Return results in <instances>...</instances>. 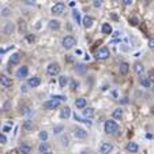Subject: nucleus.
<instances>
[{
  "mask_svg": "<svg viewBox=\"0 0 154 154\" xmlns=\"http://www.w3.org/2000/svg\"><path fill=\"white\" fill-rule=\"evenodd\" d=\"M104 130L106 134L113 135V134H116V132L119 131V124L116 122H113V120H108V122H105Z\"/></svg>",
  "mask_w": 154,
  "mask_h": 154,
  "instance_id": "nucleus-1",
  "label": "nucleus"
},
{
  "mask_svg": "<svg viewBox=\"0 0 154 154\" xmlns=\"http://www.w3.org/2000/svg\"><path fill=\"white\" fill-rule=\"evenodd\" d=\"M61 45H63L66 49H71V48H74V46L77 45V40H75L73 36H66L63 38V41H61Z\"/></svg>",
  "mask_w": 154,
  "mask_h": 154,
  "instance_id": "nucleus-2",
  "label": "nucleus"
},
{
  "mask_svg": "<svg viewBox=\"0 0 154 154\" xmlns=\"http://www.w3.org/2000/svg\"><path fill=\"white\" fill-rule=\"evenodd\" d=\"M109 55H110V52H109L108 48H106V46H102V48H100V49L95 52V59L105 60L109 57Z\"/></svg>",
  "mask_w": 154,
  "mask_h": 154,
  "instance_id": "nucleus-3",
  "label": "nucleus"
},
{
  "mask_svg": "<svg viewBox=\"0 0 154 154\" xmlns=\"http://www.w3.org/2000/svg\"><path fill=\"white\" fill-rule=\"evenodd\" d=\"M46 73H48V75H50V77H56V75L60 73V66L57 63H50L49 66H48V68H46Z\"/></svg>",
  "mask_w": 154,
  "mask_h": 154,
  "instance_id": "nucleus-4",
  "label": "nucleus"
},
{
  "mask_svg": "<svg viewBox=\"0 0 154 154\" xmlns=\"http://www.w3.org/2000/svg\"><path fill=\"white\" fill-rule=\"evenodd\" d=\"M60 105V101L59 100H55V98H52V100H48L46 102H44V108L48 109V110H53V109L59 108Z\"/></svg>",
  "mask_w": 154,
  "mask_h": 154,
  "instance_id": "nucleus-5",
  "label": "nucleus"
},
{
  "mask_svg": "<svg viewBox=\"0 0 154 154\" xmlns=\"http://www.w3.org/2000/svg\"><path fill=\"white\" fill-rule=\"evenodd\" d=\"M64 8H66V6H64V3H56V4L52 7V14H56V15H60V14L64 12Z\"/></svg>",
  "mask_w": 154,
  "mask_h": 154,
  "instance_id": "nucleus-6",
  "label": "nucleus"
},
{
  "mask_svg": "<svg viewBox=\"0 0 154 154\" xmlns=\"http://www.w3.org/2000/svg\"><path fill=\"white\" fill-rule=\"evenodd\" d=\"M0 85H3L4 87H11L12 86V79L7 75H0Z\"/></svg>",
  "mask_w": 154,
  "mask_h": 154,
  "instance_id": "nucleus-7",
  "label": "nucleus"
},
{
  "mask_svg": "<svg viewBox=\"0 0 154 154\" xmlns=\"http://www.w3.org/2000/svg\"><path fill=\"white\" fill-rule=\"evenodd\" d=\"M112 150H113V145H112V143H108V142H104V143L101 145L100 151H101V154H109Z\"/></svg>",
  "mask_w": 154,
  "mask_h": 154,
  "instance_id": "nucleus-8",
  "label": "nucleus"
},
{
  "mask_svg": "<svg viewBox=\"0 0 154 154\" xmlns=\"http://www.w3.org/2000/svg\"><path fill=\"white\" fill-rule=\"evenodd\" d=\"M74 135L78 139H85V138H87V132L83 128H75L74 130Z\"/></svg>",
  "mask_w": 154,
  "mask_h": 154,
  "instance_id": "nucleus-9",
  "label": "nucleus"
},
{
  "mask_svg": "<svg viewBox=\"0 0 154 154\" xmlns=\"http://www.w3.org/2000/svg\"><path fill=\"white\" fill-rule=\"evenodd\" d=\"M19 61H21V55L12 53L11 57H10V60H8V64L10 66H17V64H19Z\"/></svg>",
  "mask_w": 154,
  "mask_h": 154,
  "instance_id": "nucleus-10",
  "label": "nucleus"
},
{
  "mask_svg": "<svg viewBox=\"0 0 154 154\" xmlns=\"http://www.w3.org/2000/svg\"><path fill=\"white\" fill-rule=\"evenodd\" d=\"M29 75V68L26 66H22V67H19V70L17 71V77L18 78H26Z\"/></svg>",
  "mask_w": 154,
  "mask_h": 154,
  "instance_id": "nucleus-11",
  "label": "nucleus"
},
{
  "mask_svg": "<svg viewBox=\"0 0 154 154\" xmlns=\"http://www.w3.org/2000/svg\"><path fill=\"white\" fill-rule=\"evenodd\" d=\"M27 85L30 87H37L41 85V78L40 77H33L29 79V82H27Z\"/></svg>",
  "mask_w": 154,
  "mask_h": 154,
  "instance_id": "nucleus-12",
  "label": "nucleus"
},
{
  "mask_svg": "<svg viewBox=\"0 0 154 154\" xmlns=\"http://www.w3.org/2000/svg\"><path fill=\"white\" fill-rule=\"evenodd\" d=\"M134 71H135L136 75H142L143 71H145V66L142 63H139V61H136V63L134 64Z\"/></svg>",
  "mask_w": 154,
  "mask_h": 154,
  "instance_id": "nucleus-13",
  "label": "nucleus"
},
{
  "mask_svg": "<svg viewBox=\"0 0 154 154\" xmlns=\"http://www.w3.org/2000/svg\"><path fill=\"white\" fill-rule=\"evenodd\" d=\"M93 22H94V19L91 18V17H89V15H86L85 18L82 19V23H83V26L86 27V29H90L93 26Z\"/></svg>",
  "mask_w": 154,
  "mask_h": 154,
  "instance_id": "nucleus-14",
  "label": "nucleus"
},
{
  "mask_svg": "<svg viewBox=\"0 0 154 154\" xmlns=\"http://www.w3.org/2000/svg\"><path fill=\"white\" fill-rule=\"evenodd\" d=\"M86 104H87V100L86 98H83V97H81V98H77L75 100V106L79 109H83L86 108Z\"/></svg>",
  "mask_w": 154,
  "mask_h": 154,
  "instance_id": "nucleus-15",
  "label": "nucleus"
},
{
  "mask_svg": "<svg viewBox=\"0 0 154 154\" xmlns=\"http://www.w3.org/2000/svg\"><path fill=\"white\" fill-rule=\"evenodd\" d=\"M119 71L122 75H127L128 71H130V64L128 63H122L120 64V67H119Z\"/></svg>",
  "mask_w": 154,
  "mask_h": 154,
  "instance_id": "nucleus-16",
  "label": "nucleus"
},
{
  "mask_svg": "<svg viewBox=\"0 0 154 154\" xmlns=\"http://www.w3.org/2000/svg\"><path fill=\"white\" fill-rule=\"evenodd\" d=\"M48 26H49L50 30H59L60 29V22L59 21H56V19H52V21H49Z\"/></svg>",
  "mask_w": 154,
  "mask_h": 154,
  "instance_id": "nucleus-17",
  "label": "nucleus"
},
{
  "mask_svg": "<svg viewBox=\"0 0 154 154\" xmlns=\"http://www.w3.org/2000/svg\"><path fill=\"white\" fill-rule=\"evenodd\" d=\"M70 115H71V109L68 108V106H64V108L60 110V117L61 119H68Z\"/></svg>",
  "mask_w": 154,
  "mask_h": 154,
  "instance_id": "nucleus-18",
  "label": "nucleus"
},
{
  "mask_svg": "<svg viewBox=\"0 0 154 154\" xmlns=\"http://www.w3.org/2000/svg\"><path fill=\"white\" fill-rule=\"evenodd\" d=\"M127 150L130 151V153H136L138 150H139V146L136 145L135 142H130L127 145Z\"/></svg>",
  "mask_w": 154,
  "mask_h": 154,
  "instance_id": "nucleus-19",
  "label": "nucleus"
},
{
  "mask_svg": "<svg viewBox=\"0 0 154 154\" xmlns=\"http://www.w3.org/2000/svg\"><path fill=\"white\" fill-rule=\"evenodd\" d=\"M83 109H85V110H83V116H85L86 119H90V117L94 116V109L93 108L89 106V108H83Z\"/></svg>",
  "mask_w": 154,
  "mask_h": 154,
  "instance_id": "nucleus-20",
  "label": "nucleus"
},
{
  "mask_svg": "<svg viewBox=\"0 0 154 154\" xmlns=\"http://www.w3.org/2000/svg\"><path fill=\"white\" fill-rule=\"evenodd\" d=\"M14 30H15V25H14V23H7L4 27V34H7V36H8V34H12Z\"/></svg>",
  "mask_w": 154,
  "mask_h": 154,
  "instance_id": "nucleus-21",
  "label": "nucleus"
},
{
  "mask_svg": "<svg viewBox=\"0 0 154 154\" xmlns=\"http://www.w3.org/2000/svg\"><path fill=\"white\" fill-rule=\"evenodd\" d=\"M101 30H102V33H104V34H112V26H110L109 23H102Z\"/></svg>",
  "mask_w": 154,
  "mask_h": 154,
  "instance_id": "nucleus-22",
  "label": "nucleus"
},
{
  "mask_svg": "<svg viewBox=\"0 0 154 154\" xmlns=\"http://www.w3.org/2000/svg\"><path fill=\"white\" fill-rule=\"evenodd\" d=\"M38 151H40L41 154L46 153V151H49V145L48 143H45V142H42L40 146H38Z\"/></svg>",
  "mask_w": 154,
  "mask_h": 154,
  "instance_id": "nucleus-23",
  "label": "nucleus"
},
{
  "mask_svg": "<svg viewBox=\"0 0 154 154\" xmlns=\"http://www.w3.org/2000/svg\"><path fill=\"white\" fill-rule=\"evenodd\" d=\"M112 116H113L115 119H122V116H123V110H122V108L115 109L113 112H112Z\"/></svg>",
  "mask_w": 154,
  "mask_h": 154,
  "instance_id": "nucleus-24",
  "label": "nucleus"
},
{
  "mask_svg": "<svg viewBox=\"0 0 154 154\" xmlns=\"http://www.w3.org/2000/svg\"><path fill=\"white\" fill-rule=\"evenodd\" d=\"M74 119H75V120H77V122H81V123H86V124H91V122H90V119H82L81 116H78L77 113L74 115Z\"/></svg>",
  "mask_w": 154,
  "mask_h": 154,
  "instance_id": "nucleus-25",
  "label": "nucleus"
},
{
  "mask_svg": "<svg viewBox=\"0 0 154 154\" xmlns=\"http://www.w3.org/2000/svg\"><path fill=\"white\" fill-rule=\"evenodd\" d=\"M59 81H60V86L61 87H66L68 85V77H66V75H61L59 78Z\"/></svg>",
  "mask_w": 154,
  "mask_h": 154,
  "instance_id": "nucleus-26",
  "label": "nucleus"
},
{
  "mask_svg": "<svg viewBox=\"0 0 154 154\" xmlns=\"http://www.w3.org/2000/svg\"><path fill=\"white\" fill-rule=\"evenodd\" d=\"M30 146L29 145H22L21 146V149H19V151H21V154H29L30 153Z\"/></svg>",
  "mask_w": 154,
  "mask_h": 154,
  "instance_id": "nucleus-27",
  "label": "nucleus"
},
{
  "mask_svg": "<svg viewBox=\"0 0 154 154\" xmlns=\"http://www.w3.org/2000/svg\"><path fill=\"white\" fill-rule=\"evenodd\" d=\"M73 17H74V19L77 21V23H81V22H82V19H81V14H79V11L74 10V11H73Z\"/></svg>",
  "mask_w": 154,
  "mask_h": 154,
  "instance_id": "nucleus-28",
  "label": "nucleus"
},
{
  "mask_svg": "<svg viewBox=\"0 0 154 154\" xmlns=\"http://www.w3.org/2000/svg\"><path fill=\"white\" fill-rule=\"evenodd\" d=\"M141 85L145 87H150L151 86V82L149 81V78H142L141 79Z\"/></svg>",
  "mask_w": 154,
  "mask_h": 154,
  "instance_id": "nucleus-29",
  "label": "nucleus"
},
{
  "mask_svg": "<svg viewBox=\"0 0 154 154\" xmlns=\"http://www.w3.org/2000/svg\"><path fill=\"white\" fill-rule=\"evenodd\" d=\"M23 127H25V130H27V131H30V130H33V122H30V120H27V122H25V124H23Z\"/></svg>",
  "mask_w": 154,
  "mask_h": 154,
  "instance_id": "nucleus-30",
  "label": "nucleus"
},
{
  "mask_svg": "<svg viewBox=\"0 0 154 154\" xmlns=\"http://www.w3.org/2000/svg\"><path fill=\"white\" fill-rule=\"evenodd\" d=\"M38 136H40V139L42 142H45L46 139H48V132H46V131H41L40 134H38Z\"/></svg>",
  "mask_w": 154,
  "mask_h": 154,
  "instance_id": "nucleus-31",
  "label": "nucleus"
},
{
  "mask_svg": "<svg viewBox=\"0 0 154 154\" xmlns=\"http://www.w3.org/2000/svg\"><path fill=\"white\" fill-rule=\"evenodd\" d=\"M75 71H78V73L83 74L85 71H86V68H85V66H83V64H78L77 67H75Z\"/></svg>",
  "mask_w": 154,
  "mask_h": 154,
  "instance_id": "nucleus-32",
  "label": "nucleus"
},
{
  "mask_svg": "<svg viewBox=\"0 0 154 154\" xmlns=\"http://www.w3.org/2000/svg\"><path fill=\"white\" fill-rule=\"evenodd\" d=\"M78 86H79V82H78V81H71V85H70L71 90H77Z\"/></svg>",
  "mask_w": 154,
  "mask_h": 154,
  "instance_id": "nucleus-33",
  "label": "nucleus"
},
{
  "mask_svg": "<svg viewBox=\"0 0 154 154\" xmlns=\"http://www.w3.org/2000/svg\"><path fill=\"white\" fill-rule=\"evenodd\" d=\"M26 40L29 41V42H34V41H36V37L33 36V34H26Z\"/></svg>",
  "mask_w": 154,
  "mask_h": 154,
  "instance_id": "nucleus-34",
  "label": "nucleus"
},
{
  "mask_svg": "<svg viewBox=\"0 0 154 154\" xmlns=\"http://www.w3.org/2000/svg\"><path fill=\"white\" fill-rule=\"evenodd\" d=\"M102 1H104V0H94L93 6H94L95 8H98V7H101V6H102Z\"/></svg>",
  "mask_w": 154,
  "mask_h": 154,
  "instance_id": "nucleus-35",
  "label": "nucleus"
},
{
  "mask_svg": "<svg viewBox=\"0 0 154 154\" xmlns=\"http://www.w3.org/2000/svg\"><path fill=\"white\" fill-rule=\"evenodd\" d=\"M138 22H139V21H138V18H136V17L130 18V23H131V25H134V26H136V25H138Z\"/></svg>",
  "mask_w": 154,
  "mask_h": 154,
  "instance_id": "nucleus-36",
  "label": "nucleus"
},
{
  "mask_svg": "<svg viewBox=\"0 0 154 154\" xmlns=\"http://www.w3.org/2000/svg\"><path fill=\"white\" fill-rule=\"evenodd\" d=\"M10 12H11V10H10V8H3V11H1V15H3V17H8Z\"/></svg>",
  "mask_w": 154,
  "mask_h": 154,
  "instance_id": "nucleus-37",
  "label": "nucleus"
},
{
  "mask_svg": "<svg viewBox=\"0 0 154 154\" xmlns=\"http://www.w3.org/2000/svg\"><path fill=\"white\" fill-rule=\"evenodd\" d=\"M0 143H7V138H6V135H3V134H0Z\"/></svg>",
  "mask_w": 154,
  "mask_h": 154,
  "instance_id": "nucleus-38",
  "label": "nucleus"
},
{
  "mask_svg": "<svg viewBox=\"0 0 154 154\" xmlns=\"http://www.w3.org/2000/svg\"><path fill=\"white\" fill-rule=\"evenodd\" d=\"M52 98H55V100H59V101L67 100V98H66V97H63V95H52Z\"/></svg>",
  "mask_w": 154,
  "mask_h": 154,
  "instance_id": "nucleus-39",
  "label": "nucleus"
},
{
  "mask_svg": "<svg viewBox=\"0 0 154 154\" xmlns=\"http://www.w3.org/2000/svg\"><path fill=\"white\" fill-rule=\"evenodd\" d=\"M60 131H63V126H57V127H55V134H59Z\"/></svg>",
  "mask_w": 154,
  "mask_h": 154,
  "instance_id": "nucleus-40",
  "label": "nucleus"
},
{
  "mask_svg": "<svg viewBox=\"0 0 154 154\" xmlns=\"http://www.w3.org/2000/svg\"><path fill=\"white\" fill-rule=\"evenodd\" d=\"M149 46L151 48V49H154V37H151L149 40Z\"/></svg>",
  "mask_w": 154,
  "mask_h": 154,
  "instance_id": "nucleus-41",
  "label": "nucleus"
},
{
  "mask_svg": "<svg viewBox=\"0 0 154 154\" xmlns=\"http://www.w3.org/2000/svg\"><path fill=\"white\" fill-rule=\"evenodd\" d=\"M149 81L150 82L154 81V71H150V74H149Z\"/></svg>",
  "mask_w": 154,
  "mask_h": 154,
  "instance_id": "nucleus-42",
  "label": "nucleus"
},
{
  "mask_svg": "<svg viewBox=\"0 0 154 154\" xmlns=\"http://www.w3.org/2000/svg\"><path fill=\"white\" fill-rule=\"evenodd\" d=\"M131 1H132V0H123V3H124L126 6H130V4H131Z\"/></svg>",
  "mask_w": 154,
  "mask_h": 154,
  "instance_id": "nucleus-43",
  "label": "nucleus"
},
{
  "mask_svg": "<svg viewBox=\"0 0 154 154\" xmlns=\"http://www.w3.org/2000/svg\"><path fill=\"white\" fill-rule=\"evenodd\" d=\"M61 141L64 142V143H63L64 146H68V139H67V138H63V139H61Z\"/></svg>",
  "mask_w": 154,
  "mask_h": 154,
  "instance_id": "nucleus-44",
  "label": "nucleus"
},
{
  "mask_svg": "<svg viewBox=\"0 0 154 154\" xmlns=\"http://www.w3.org/2000/svg\"><path fill=\"white\" fill-rule=\"evenodd\" d=\"M3 130H4V132H8L10 130H11V127H8V126H7V127H4Z\"/></svg>",
  "mask_w": 154,
  "mask_h": 154,
  "instance_id": "nucleus-45",
  "label": "nucleus"
},
{
  "mask_svg": "<svg viewBox=\"0 0 154 154\" xmlns=\"http://www.w3.org/2000/svg\"><path fill=\"white\" fill-rule=\"evenodd\" d=\"M119 36H120V32H115L113 33V37H119Z\"/></svg>",
  "mask_w": 154,
  "mask_h": 154,
  "instance_id": "nucleus-46",
  "label": "nucleus"
},
{
  "mask_svg": "<svg viewBox=\"0 0 154 154\" xmlns=\"http://www.w3.org/2000/svg\"><path fill=\"white\" fill-rule=\"evenodd\" d=\"M44 154H52V153H50V151H46V153H44Z\"/></svg>",
  "mask_w": 154,
  "mask_h": 154,
  "instance_id": "nucleus-47",
  "label": "nucleus"
},
{
  "mask_svg": "<svg viewBox=\"0 0 154 154\" xmlns=\"http://www.w3.org/2000/svg\"><path fill=\"white\" fill-rule=\"evenodd\" d=\"M81 154H87V153H86V151H83V153H81Z\"/></svg>",
  "mask_w": 154,
  "mask_h": 154,
  "instance_id": "nucleus-48",
  "label": "nucleus"
},
{
  "mask_svg": "<svg viewBox=\"0 0 154 154\" xmlns=\"http://www.w3.org/2000/svg\"><path fill=\"white\" fill-rule=\"evenodd\" d=\"M145 1H150V0H145Z\"/></svg>",
  "mask_w": 154,
  "mask_h": 154,
  "instance_id": "nucleus-49",
  "label": "nucleus"
},
{
  "mask_svg": "<svg viewBox=\"0 0 154 154\" xmlns=\"http://www.w3.org/2000/svg\"><path fill=\"white\" fill-rule=\"evenodd\" d=\"M0 63H1V59H0Z\"/></svg>",
  "mask_w": 154,
  "mask_h": 154,
  "instance_id": "nucleus-50",
  "label": "nucleus"
},
{
  "mask_svg": "<svg viewBox=\"0 0 154 154\" xmlns=\"http://www.w3.org/2000/svg\"><path fill=\"white\" fill-rule=\"evenodd\" d=\"M153 91H154V87H153Z\"/></svg>",
  "mask_w": 154,
  "mask_h": 154,
  "instance_id": "nucleus-51",
  "label": "nucleus"
}]
</instances>
